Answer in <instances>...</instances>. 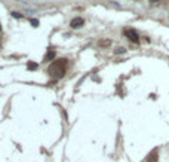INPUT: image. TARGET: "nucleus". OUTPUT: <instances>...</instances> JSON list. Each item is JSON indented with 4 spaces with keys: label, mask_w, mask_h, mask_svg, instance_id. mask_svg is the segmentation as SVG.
<instances>
[{
    "label": "nucleus",
    "mask_w": 169,
    "mask_h": 162,
    "mask_svg": "<svg viewBox=\"0 0 169 162\" xmlns=\"http://www.w3.org/2000/svg\"><path fill=\"white\" fill-rule=\"evenodd\" d=\"M65 63H67L65 60L55 61L51 67H49V73H51L52 76H55V77H61V76H64V73H65Z\"/></svg>",
    "instance_id": "f257e3e1"
},
{
    "label": "nucleus",
    "mask_w": 169,
    "mask_h": 162,
    "mask_svg": "<svg viewBox=\"0 0 169 162\" xmlns=\"http://www.w3.org/2000/svg\"><path fill=\"white\" fill-rule=\"evenodd\" d=\"M125 36L128 37L129 40H132V42H138L139 40V37H138V34H136L135 30H132V28H128V30H125Z\"/></svg>",
    "instance_id": "f03ea898"
},
{
    "label": "nucleus",
    "mask_w": 169,
    "mask_h": 162,
    "mask_svg": "<svg viewBox=\"0 0 169 162\" xmlns=\"http://www.w3.org/2000/svg\"><path fill=\"white\" fill-rule=\"evenodd\" d=\"M82 25H83V19L80 18V17L73 18L71 22H70V27H71V28H79V27H82Z\"/></svg>",
    "instance_id": "7ed1b4c3"
},
{
    "label": "nucleus",
    "mask_w": 169,
    "mask_h": 162,
    "mask_svg": "<svg viewBox=\"0 0 169 162\" xmlns=\"http://www.w3.org/2000/svg\"><path fill=\"white\" fill-rule=\"evenodd\" d=\"M157 156H159V152L157 150H153L151 153L148 155V158H147V162H156L157 161Z\"/></svg>",
    "instance_id": "20e7f679"
},
{
    "label": "nucleus",
    "mask_w": 169,
    "mask_h": 162,
    "mask_svg": "<svg viewBox=\"0 0 169 162\" xmlns=\"http://www.w3.org/2000/svg\"><path fill=\"white\" fill-rule=\"evenodd\" d=\"M28 69H30V70H34V69H37V64H34V63H30V64H28Z\"/></svg>",
    "instance_id": "39448f33"
},
{
    "label": "nucleus",
    "mask_w": 169,
    "mask_h": 162,
    "mask_svg": "<svg viewBox=\"0 0 169 162\" xmlns=\"http://www.w3.org/2000/svg\"><path fill=\"white\" fill-rule=\"evenodd\" d=\"M51 58H53V52H49V55H48V60H51Z\"/></svg>",
    "instance_id": "423d86ee"
},
{
    "label": "nucleus",
    "mask_w": 169,
    "mask_h": 162,
    "mask_svg": "<svg viewBox=\"0 0 169 162\" xmlns=\"http://www.w3.org/2000/svg\"><path fill=\"white\" fill-rule=\"evenodd\" d=\"M12 15H14V17H15V18H19V17H21V15H19V14H17V12H14V14H12Z\"/></svg>",
    "instance_id": "0eeeda50"
}]
</instances>
